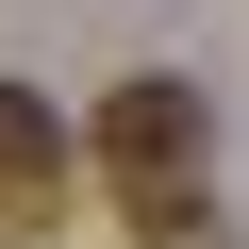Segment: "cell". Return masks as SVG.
Listing matches in <instances>:
<instances>
[{
  "mask_svg": "<svg viewBox=\"0 0 249 249\" xmlns=\"http://www.w3.org/2000/svg\"><path fill=\"white\" fill-rule=\"evenodd\" d=\"M199 150H216V116H199V83H183V67H133V83L100 100V133H83V166H100L116 199H183V183H199Z\"/></svg>",
  "mask_w": 249,
  "mask_h": 249,
  "instance_id": "obj_1",
  "label": "cell"
},
{
  "mask_svg": "<svg viewBox=\"0 0 249 249\" xmlns=\"http://www.w3.org/2000/svg\"><path fill=\"white\" fill-rule=\"evenodd\" d=\"M67 166H83V150H67V100H50V83H0V232H34V216L67 199Z\"/></svg>",
  "mask_w": 249,
  "mask_h": 249,
  "instance_id": "obj_2",
  "label": "cell"
}]
</instances>
